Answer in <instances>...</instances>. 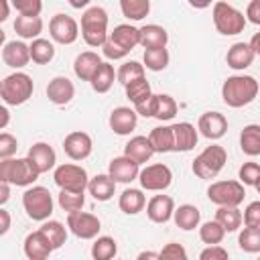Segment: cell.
<instances>
[{
    "label": "cell",
    "mask_w": 260,
    "mask_h": 260,
    "mask_svg": "<svg viewBox=\"0 0 260 260\" xmlns=\"http://www.w3.org/2000/svg\"><path fill=\"white\" fill-rule=\"evenodd\" d=\"M118 244L112 236H98L91 244V258L93 260H116Z\"/></svg>",
    "instance_id": "obj_37"
},
{
    "label": "cell",
    "mask_w": 260,
    "mask_h": 260,
    "mask_svg": "<svg viewBox=\"0 0 260 260\" xmlns=\"http://www.w3.org/2000/svg\"><path fill=\"white\" fill-rule=\"evenodd\" d=\"M63 150L65 154L71 158V160H85L91 150H93V142H91V136L87 132H81V130H73L65 136L63 140Z\"/></svg>",
    "instance_id": "obj_14"
},
{
    "label": "cell",
    "mask_w": 260,
    "mask_h": 260,
    "mask_svg": "<svg viewBox=\"0 0 260 260\" xmlns=\"http://www.w3.org/2000/svg\"><path fill=\"white\" fill-rule=\"evenodd\" d=\"M258 81L252 75H230L221 85V100L230 108H244L258 95Z\"/></svg>",
    "instance_id": "obj_1"
},
{
    "label": "cell",
    "mask_w": 260,
    "mask_h": 260,
    "mask_svg": "<svg viewBox=\"0 0 260 260\" xmlns=\"http://www.w3.org/2000/svg\"><path fill=\"white\" fill-rule=\"evenodd\" d=\"M228 132V118L219 112H205L199 116L197 134L205 136L207 140H219Z\"/></svg>",
    "instance_id": "obj_16"
},
{
    "label": "cell",
    "mask_w": 260,
    "mask_h": 260,
    "mask_svg": "<svg viewBox=\"0 0 260 260\" xmlns=\"http://www.w3.org/2000/svg\"><path fill=\"white\" fill-rule=\"evenodd\" d=\"M242 221L246 228H256L260 230V201H252L242 215Z\"/></svg>",
    "instance_id": "obj_51"
},
{
    "label": "cell",
    "mask_w": 260,
    "mask_h": 260,
    "mask_svg": "<svg viewBox=\"0 0 260 260\" xmlns=\"http://www.w3.org/2000/svg\"><path fill=\"white\" fill-rule=\"evenodd\" d=\"M12 6L18 12V16H28V18L41 16V10H43L41 0H14Z\"/></svg>",
    "instance_id": "obj_48"
},
{
    "label": "cell",
    "mask_w": 260,
    "mask_h": 260,
    "mask_svg": "<svg viewBox=\"0 0 260 260\" xmlns=\"http://www.w3.org/2000/svg\"><path fill=\"white\" fill-rule=\"evenodd\" d=\"M39 232L47 238V242L51 244L53 252L59 250V248L67 242V228H65L61 221H57V219H47V221H43V225L39 228Z\"/></svg>",
    "instance_id": "obj_34"
},
{
    "label": "cell",
    "mask_w": 260,
    "mask_h": 260,
    "mask_svg": "<svg viewBox=\"0 0 260 260\" xmlns=\"http://www.w3.org/2000/svg\"><path fill=\"white\" fill-rule=\"evenodd\" d=\"M169 43V32L165 26L160 24H144L142 28H138V45L144 47V51L148 49H165Z\"/></svg>",
    "instance_id": "obj_23"
},
{
    "label": "cell",
    "mask_w": 260,
    "mask_h": 260,
    "mask_svg": "<svg viewBox=\"0 0 260 260\" xmlns=\"http://www.w3.org/2000/svg\"><path fill=\"white\" fill-rule=\"evenodd\" d=\"M28 55H30V61L37 63V65H47L55 59V45L53 41L49 39H35L30 45H28Z\"/></svg>",
    "instance_id": "obj_33"
},
{
    "label": "cell",
    "mask_w": 260,
    "mask_h": 260,
    "mask_svg": "<svg viewBox=\"0 0 260 260\" xmlns=\"http://www.w3.org/2000/svg\"><path fill=\"white\" fill-rule=\"evenodd\" d=\"M238 246L248 254H258L260 252V230L244 228L238 236Z\"/></svg>",
    "instance_id": "obj_46"
},
{
    "label": "cell",
    "mask_w": 260,
    "mask_h": 260,
    "mask_svg": "<svg viewBox=\"0 0 260 260\" xmlns=\"http://www.w3.org/2000/svg\"><path fill=\"white\" fill-rule=\"evenodd\" d=\"M81 37L89 47H102L108 39V12L102 6H89L81 14Z\"/></svg>",
    "instance_id": "obj_4"
},
{
    "label": "cell",
    "mask_w": 260,
    "mask_h": 260,
    "mask_svg": "<svg viewBox=\"0 0 260 260\" xmlns=\"http://www.w3.org/2000/svg\"><path fill=\"white\" fill-rule=\"evenodd\" d=\"M175 211V199L171 195H152L146 203V215L152 223H167L173 219Z\"/></svg>",
    "instance_id": "obj_19"
},
{
    "label": "cell",
    "mask_w": 260,
    "mask_h": 260,
    "mask_svg": "<svg viewBox=\"0 0 260 260\" xmlns=\"http://www.w3.org/2000/svg\"><path fill=\"white\" fill-rule=\"evenodd\" d=\"M120 10L128 20H142L150 12L148 0H120Z\"/></svg>",
    "instance_id": "obj_41"
},
{
    "label": "cell",
    "mask_w": 260,
    "mask_h": 260,
    "mask_svg": "<svg viewBox=\"0 0 260 260\" xmlns=\"http://www.w3.org/2000/svg\"><path fill=\"white\" fill-rule=\"evenodd\" d=\"M199 260H230V254L221 246H207L205 250H201Z\"/></svg>",
    "instance_id": "obj_52"
},
{
    "label": "cell",
    "mask_w": 260,
    "mask_h": 260,
    "mask_svg": "<svg viewBox=\"0 0 260 260\" xmlns=\"http://www.w3.org/2000/svg\"><path fill=\"white\" fill-rule=\"evenodd\" d=\"M256 55L252 53V49L248 47V43H234L228 53H225V63L228 67L236 69V71H244L254 63Z\"/></svg>",
    "instance_id": "obj_25"
},
{
    "label": "cell",
    "mask_w": 260,
    "mask_h": 260,
    "mask_svg": "<svg viewBox=\"0 0 260 260\" xmlns=\"http://www.w3.org/2000/svg\"><path fill=\"white\" fill-rule=\"evenodd\" d=\"M136 260H158V252H154V250H142L136 256Z\"/></svg>",
    "instance_id": "obj_58"
},
{
    "label": "cell",
    "mask_w": 260,
    "mask_h": 260,
    "mask_svg": "<svg viewBox=\"0 0 260 260\" xmlns=\"http://www.w3.org/2000/svg\"><path fill=\"white\" fill-rule=\"evenodd\" d=\"M39 179L37 169L32 162L24 158H6L0 160V181L6 185H16V187H32V183Z\"/></svg>",
    "instance_id": "obj_5"
},
{
    "label": "cell",
    "mask_w": 260,
    "mask_h": 260,
    "mask_svg": "<svg viewBox=\"0 0 260 260\" xmlns=\"http://www.w3.org/2000/svg\"><path fill=\"white\" fill-rule=\"evenodd\" d=\"M10 124V112L4 104H0V130H4Z\"/></svg>",
    "instance_id": "obj_55"
},
{
    "label": "cell",
    "mask_w": 260,
    "mask_h": 260,
    "mask_svg": "<svg viewBox=\"0 0 260 260\" xmlns=\"http://www.w3.org/2000/svg\"><path fill=\"white\" fill-rule=\"evenodd\" d=\"M240 183L242 185H248V187H258V181H260V165L250 160V162H244L240 167Z\"/></svg>",
    "instance_id": "obj_47"
},
{
    "label": "cell",
    "mask_w": 260,
    "mask_h": 260,
    "mask_svg": "<svg viewBox=\"0 0 260 260\" xmlns=\"http://www.w3.org/2000/svg\"><path fill=\"white\" fill-rule=\"evenodd\" d=\"M10 223H12L10 213H8L6 209H2V207H0V238L10 230Z\"/></svg>",
    "instance_id": "obj_54"
},
{
    "label": "cell",
    "mask_w": 260,
    "mask_h": 260,
    "mask_svg": "<svg viewBox=\"0 0 260 260\" xmlns=\"http://www.w3.org/2000/svg\"><path fill=\"white\" fill-rule=\"evenodd\" d=\"M177 114V102L169 93H152V108H150V118H156L160 122L173 120Z\"/></svg>",
    "instance_id": "obj_29"
},
{
    "label": "cell",
    "mask_w": 260,
    "mask_h": 260,
    "mask_svg": "<svg viewBox=\"0 0 260 260\" xmlns=\"http://www.w3.org/2000/svg\"><path fill=\"white\" fill-rule=\"evenodd\" d=\"M22 250H24V256L28 260H49L53 248L51 244L47 242V238L37 230V232H30L24 242H22Z\"/></svg>",
    "instance_id": "obj_22"
},
{
    "label": "cell",
    "mask_w": 260,
    "mask_h": 260,
    "mask_svg": "<svg viewBox=\"0 0 260 260\" xmlns=\"http://www.w3.org/2000/svg\"><path fill=\"white\" fill-rule=\"evenodd\" d=\"M154 152H173V136L171 126H156L146 136Z\"/></svg>",
    "instance_id": "obj_38"
},
{
    "label": "cell",
    "mask_w": 260,
    "mask_h": 260,
    "mask_svg": "<svg viewBox=\"0 0 260 260\" xmlns=\"http://www.w3.org/2000/svg\"><path fill=\"white\" fill-rule=\"evenodd\" d=\"M14 30L20 39H39V35L43 32V18L41 16H35V18H28V16H16L14 20Z\"/></svg>",
    "instance_id": "obj_36"
},
{
    "label": "cell",
    "mask_w": 260,
    "mask_h": 260,
    "mask_svg": "<svg viewBox=\"0 0 260 260\" xmlns=\"http://www.w3.org/2000/svg\"><path fill=\"white\" fill-rule=\"evenodd\" d=\"M138 173H140V165H136L124 154L114 156L108 165V177L114 183H132L134 179H138Z\"/></svg>",
    "instance_id": "obj_18"
},
{
    "label": "cell",
    "mask_w": 260,
    "mask_h": 260,
    "mask_svg": "<svg viewBox=\"0 0 260 260\" xmlns=\"http://www.w3.org/2000/svg\"><path fill=\"white\" fill-rule=\"evenodd\" d=\"M8 199H10V185H6V183L0 181V207H2Z\"/></svg>",
    "instance_id": "obj_56"
},
{
    "label": "cell",
    "mask_w": 260,
    "mask_h": 260,
    "mask_svg": "<svg viewBox=\"0 0 260 260\" xmlns=\"http://www.w3.org/2000/svg\"><path fill=\"white\" fill-rule=\"evenodd\" d=\"M138 181H140V187H142L144 191L162 193V191L173 183V171H171L167 165H162V162L146 165L144 169H140Z\"/></svg>",
    "instance_id": "obj_11"
},
{
    "label": "cell",
    "mask_w": 260,
    "mask_h": 260,
    "mask_svg": "<svg viewBox=\"0 0 260 260\" xmlns=\"http://www.w3.org/2000/svg\"><path fill=\"white\" fill-rule=\"evenodd\" d=\"M100 65H102V57L95 51H83L73 61V73L81 81H89L93 77V73L98 71Z\"/></svg>",
    "instance_id": "obj_26"
},
{
    "label": "cell",
    "mask_w": 260,
    "mask_h": 260,
    "mask_svg": "<svg viewBox=\"0 0 260 260\" xmlns=\"http://www.w3.org/2000/svg\"><path fill=\"white\" fill-rule=\"evenodd\" d=\"M18 150V140L10 132H0V160L12 158Z\"/></svg>",
    "instance_id": "obj_49"
},
{
    "label": "cell",
    "mask_w": 260,
    "mask_h": 260,
    "mask_svg": "<svg viewBox=\"0 0 260 260\" xmlns=\"http://www.w3.org/2000/svg\"><path fill=\"white\" fill-rule=\"evenodd\" d=\"M124 89H126V98L134 106L140 104V102H144V100H148L152 95V89H150V83H148L146 77H140V79L130 81L128 85H124Z\"/></svg>",
    "instance_id": "obj_40"
},
{
    "label": "cell",
    "mask_w": 260,
    "mask_h": 260,
    "mask_svg": "<svg viewBox=\"0 0 260 260\" xmlns=\"http://www.w3.org/2000/svg\"><path fill=\"white\" fill-rule=\"evenodd\" d=\"M246 20H250L252 24H260V0H252L246 8Z\"/></svg>",
    "instance_id": "obj_53"
},
{
    "label": "cell",
    "mask_w": 260,
    "mask_h": 260,
    "mask_svg": "<svg viewBox=\"0 0 260 260\" xmlns=\"http://www.w3.org/2000/svg\"><path fill=\"white\" fill-rule=\"evenodd\" d=\"M169 59L171 57H169L167 47L165 49H148V51H144V57H142L144 67L150 69V71H162V69H167Z\"/></svg>",
    "instance_id": "obj_42"
},
{
    "label": "cell",
    "mask_w": 260,
    "mask_h": 260,
    "mask_svg": "<svg viewBox=\"0 0 260 260\" xmlns=\"http://www.w3.org/2000/svg\"><path fill=\"white\" fill-rule=\"evenodd\" d=\"M108 124H110V128H112L118 136H126V134H130V132L136 128L138 116H136V112H134L132 108H128V106H118V108H114V110L110 112Z\"/></svg>",
    "instance_id": "obj_21"
},
{
    "label": "cell",
    "mask_w": 260,
    "mask_h": 260,
    "mask_svg": "<svg viewBox=\"0 0 260 260\" xmlns=\"http://www.w3.org/2000/svg\"><path fill=\"white\" fill-rule=\"evenodd\" d=\"M26 158L32 162V167L37 169L39 175L49 173L51 169H55V162H57V154L49 142H35L28 148Z\"/></svg>",
    "instance_id": "obj_17"
},
{
    "label": "cell",
    "mask_w": 260,
    "mask_h": 260,
    "mask_svg": "<svg viewBox=\"0 0 260 260\" xmlns=\"http://www.w3.org/2000/svg\"><path fill=\"white\" fill-rule=\"evenodd\" d=\"M138 45V28L132 24H118L112 32H108L106 43L102 45L104 57L110 61L124 59Z\"/></svg>",
    "instance_id": "obj_2"
},
{
    "label": "cell",
    "mask_w": 260,
    "mask_h": 260,
    "mask_svg": "<svg viewBox=\"0 0 260 260\" xmlns=\"http://www.w3.org/2000/svg\"><path fill=\"white\" fill-rule=\"evenodd\" d=\"M32 91H35L32 77L22 71H14L0 81V100L8 106L26 104L32 98Z\"/></svg>",
    "instance_id": "obj_3"
},
{
    "label": "cell",
    "mask_w": 260,
    "mask_h": 260,
    "mask_svg": "<svg viewBox=\"0 0 260 260\" xmlns=\"http://www.w3.org/2000/svg\"><path fill=\"white\" fill-rule=\"evenodd\" d=\"M215 221L223 228L225 234L240 230L242 225V211L238 207H217L215 211Z\"/></svg>",
    "instance_id": "obj_39"
},
{
    "label": "cell",
    "mask_w": 260,
    "mask_h": 260,
    "mask_svg": "<svg viewBox=\"0 0 260 260\" xmlns=\"http://www.w3.org/2000/svg\"><path fill=\"white\" fill-rule=\"evenodd\" d=\"M248 47L252 49V53H254V55H258V53H260V32H254V37L250 39Z\"/></svg>",
    "instance_id": "obj_57"
},
{
    "label": "cell",
    "mask_w": 260,
    "mask_h": 260,
    "mask_svg": "<svg viewBox=\"0 0 260 260\" xmlns=\"http://www.w3.org/2000/svg\"><path fill=\"white\" fill-rule=\"evenodd\" d=\"M246 189L240 181H215L207 187V199L217 207H240L244 203Z\"/></svg>",
    "instance_id": "obj_9"
},
{
    "label": "cell",
    "mask_w": 260,
    "mask_h": 260,
    "mask_svg": "<svg viewBox=\"0 0 260 260\" xmlns=\"http://www.w3.org/2000/svg\"><path fill=\"white\" fill-rule=\"evenodd\" d=\"M22 207L32 221H47L53 213V195L47 187L32 185L22 193Z\"/></svg>",
    "instance_id": "obj_6"
},
{
    "label": "cell",
    "mask_w": 260,
    "mask_h": 260,
    "mask_svg": "<svg viewBox=\"0 0 260 260\" xmlns=\"http://www.w3.org/2000/svg\"><path fill=\"white\" fill-rule=\"evenodd\" d=\"M169 126H171V136H173V152H189L197 146L199 134L191 122H177Z\"/></svg>",
    "instance_id": "obj_15"
},
{
    "label": "cell",
    "mask_w": 260,
    "mask_h": 260,
    "mask_svg": "<svg viewBox=\"0 0 260 260\" xmlns=\"http://www.w3.org/2000/svg\"><path fill=\"white\" fill-rule=\"evenodd\" d=\"M144 77V65L138 63V61H126L120 65V69L116 71V79L122 83V85H128L130 81L134 79H140Z\"/></svg>",
    "instance_id": "obj_44"
},
{
    "label": "cell",
    "mask_w": 260,
    "mask_h": 260,
    "mask_svg": "<svg viewBox=\"0 0 260 260\" xmlns=\"http://www.w3.org/2000/svg\"><path fill=\"white\" fill-rule=\"evenodd\" d=\"M53 179L61 191H73V193H85L87 183H89L87 171L81 165H73V162L55 167Z\"/></svg>",
    "instance_id": "obj_10"
},
{
    "label": "cell",
    "mask_w": 260,
    "mask_h": 260,
    "mask_svg": "<svg viewBox=\"0 0 260 260\" xmlns=\"http://www.w3.org/2000/svg\"><path fill=\"white\" fill-rule=\"evenodd\" d=\"M6 45V32L0 28V47H4Z\"/></svg>",
    "instance_id": "obj_60"
},
{
    "label": "cell",
    "mask_w": 260,
    "mask_h": 260,
    "mask_svg": "<svg viewBox=\"0 0 260 260\" xmlns=\"http://www.w3.org/2000/svg\"><path fill=\"white\" fill-rule=\"evenodd\" d=\"M57 203L63 211L73 213V211H81L83 203H85V193H73V191H59L57 195Z\"/></svg>",
    "instance_id": "obj_45"
},
{
    "label": "cell",
    "mask_w": 260,
    "mask_h": 260,
    "mask_svg": "<svg viewBox=\"0 0 260 260\" xmlns=\"http://www.w3.org/2000/svg\"><path fill=\"white\" fill-rule=\"evenodd\" d=\"M152 154H154V150H152L146 136H132L124 146V156H128L136 165L148 162L152 158Z\"/></svg>",
    "instance_id": "obj_27"
},
{
    "label": "cell",
    "mask_w": 260,
    "mask_h": 260,
    "mask_svg": "<svg viewBox=\"0 0 260 260\" xmlns=\"http://www.w3.org/2000/svg\"><path fill=\"white\" fill-rule=\"evenodd\" d=\"M211 16H213V26L219 35L223 37H234V35H240L246 26V18L244 14L234 8L232 4L228 2H215L213 8H211Z\"/></svg>",
    "instance_id": "obj_8"
},
{
    "label": "cell",
    "mask_w": 260,
    "mask_h": 260,
    "mask_svg": "<svg viewBox=\"0 0 260 260\" xmlns=\"http://www.w3.org/2000/svg\"><path fill=\"white\" fill-rule=\"evenodd\" d=\"M158 260H189L187 250L177 244V242H169L162 246V250L158 252Z\"/></svg>",
    "instance_id": "obj_50"
},
{
    "label": "cell",
    "mask_w": 260,
    "mask_h": 260,
    "mask_svg": "<svg viewBox=\"0 0 260 260\" xmlns=\"http://www.w3.org/2000/svg\"><path fill=\"white\" fill-rule=\"evenodd\" d=\"M67 230L79 240H95L102 230V221L93 213L73 211V213H67Z\"/></svg>",
    "instance_id": "obj_12"
},
{
    "label": "cell",
    "mask_w": 260,
    "mask_h": 260,
    "mask_svg": "<svg viewBox=\"0 0 260 260\" xmlns=\"http://www.w3.org/2000/svg\"><path fill=\"white\" fill-rule=\"evenodd\" d=\"M225 162H228L225 148L219 144H209L195 156L191 169L199 179H215L225 167Z\"/></svg>",
    "instance_id": "obj_7"
},
{
    "label": "cell",
    "mask_w": 260,
    "mask_h": 260,
    "mask_svg": "<svg viewBox=\"0 0 260 260\" xmlns=\"http://www.w3.org/2000/svg\"><path fill=\"white\" fill-rule=\"evenodd\" d=\"M2 61L12 69H22L30 61L28 45L24 41H8L2 47Z\"/></svg>",
    "instance_id": "obj_24"
},
{
    "label": "cell",
    "mask_w": 260,
    "mask_h": 260,
    "mask_svg": "<svg viewBox=\"0 0 260 260\" xmlns=\"http://www.w3.org/2000/svg\"><path fill=\"white\" fill-rule=\"evenodd\" d=\"M116 81V71H114V65L108 63V61H102V65L98 67V71L93 73V77L89 79V85L93 91L98 93H108L112 89Z\"/></svg>",
    "instance_id": "obj_32"
},
{
    "label": "cell",
    "mask_w": 260,
    "mask_h": 260,
    "mask_svg": "<svg viewBox=\"0 0 260 260\" xmlns=\"http://www.w3.org/2000/svg\"><path fill=\"white\" fill-rule=\"evenodd\" d=\"M240 148L248 156H258L260 154V126L258 124H248L240 132Z\"/></svg>",
    "instance_id": "obj_35"
},
{
    "label": "cell",
    "mask_w": 260,
    "mask_h": 260,
    "mask_svg": "<svg viewBox=\"0 0 260 260\" xmlns=\"http://www.w3.org/2000/svg\"><path fill=\"white\" fill-rule=\"evenodd\" d=\"M10 16V4L6 0H0V22H4Z\"/></svg>",
    "instance_id": "obj_59"
},
{
    "label": "cell",
    "mask_w": 260,
    "mask_h": 260,
    "mask_svg": "<svg viewBox=\"0 0 260 260\" xmlns=\"http://www.w3.org/2000/svg\"><path fill=\"white\" fill-rule=\"evenodd\" d=\"M87 191L95 201H110L116 193V183L108 177V173H100L89 179Z\"/></svg>",
    "instance_id": "obj_30"
},
{
    "label": "cell",
    "mask_w": 260,
    "mask_h": 260,
    "mask_svg": "<svg viewBox=\"0 0 260 260\" xmlns=\"http://www.w3.org/2000/svg\"><path fill=\"white\" fill-rule=\"evenodd\" d=\"M118 207L126 215H136L146 207V195L142 193V189H124L118 197Z\"/></svg>",
    "instance_id": "obj_28"
},
{
    "label": "cell",
    "mask_w": 260,
    "mask_h": 260,
    "mask_svg": "<svg viewBox=\"0 0 260 260\" xmlns=\"http://www.w3.org/2000/svg\"><path fill=\"white\" fill-rule=\"evenodd\" d=\"M49 35H51L53 43L73 45L77 41V37H79V24H77V20L73 16L57 12L49 22Z\"/></svg>",
    "instance_id": "obj_13"
},
{
    "label": "cell",
    "mask_w": 260,
    "mask_h": 260,
    "mask_svg": "<svg viewBox=\"0 0 260 260\" xmlns=\"http://www.w3.org/2000/svg\"><path fill=\"white\" fill-rule=\"evenodd\" d=\"M173 219L177 223V228H181L183 232H191L195 228H199V221H201V211L191 205V203H183L179 207H175L173 211Z\"/></svg>",
    "instance_id": "obj_31"
},
{
    "label": "cell",
    "mask_w": 260,
    "mask_h": 260,
    "mask_svg": "<svg viewBox=\"0 0 260 260\" xmlns=\"http://www.w3.org/2000/svg\"><path fill=\"white\" fill-rule=\"evenodd\" d=\"M47 98H49V102L51 104H55V106H65V104H69L71 100H73V95H75V85H73V81L69 79V77H65V75H57V77H53L49 83H47Z\"/></svg>",
    "instance_id": "obj_20"
},
{
    "label": "cell",
    "mask_w": 260,
    "mask_h": 260,
    "mask_svg": "<svg viewBox=\"0 0 260 260\" xmlns=\"http://www.w3.org/2000/svg\"><path fill=\"white\" fill-rule=\"evenodd\" d=\"M199 238H201V242L207 244V246H219L221 240L225 238V232H223V228L213 219V221H205V223L199 228Z\"/></svg>",
    "instance_id": "obj_43"
}]
</instances>
